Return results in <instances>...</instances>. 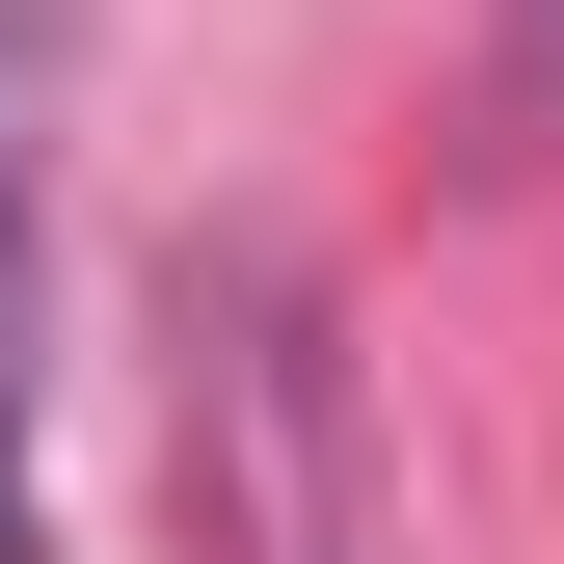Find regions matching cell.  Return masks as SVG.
<instances>
[{"label":"cell","instance_id":"1","mask_svg":"<svg viewBox=\"0 0 564 564\" xmlns=\"http://www.w3.org/2000/svg\"><path fill=\"white\" fill-rule=\"evenodd\" d=\"M0 457H28V188H0Z\"/></svg>","mask_w":564,"mask_h":564}]
</instances>
